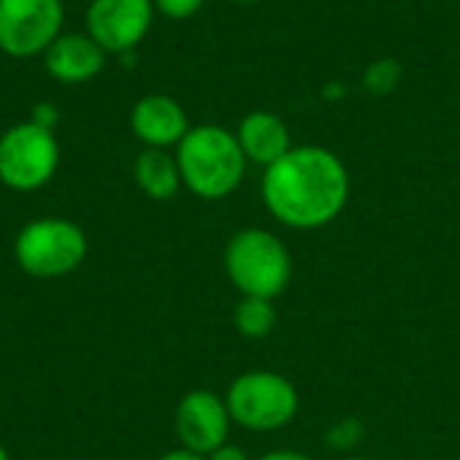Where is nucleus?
Listing matches in <instances>:
<instances>
[{
    "instance_id": "1",
    "label": "nucleus",
    "mask_w": 460,
    "mask_h": 460,
    "mask_svg": "<svg viewBox=\"0 0 460 460\" xmlns=\"http://www.w3.org/2000/svg\"><path fill=\"white\" fill-rule=\"evenodd\" d=\"M261 199L270 216L288 229H323L340 218L350 199V172L323 146H294L264 170Z\"/></svg>"
},
{
    "instance_id": "2",
    "label": "nucleus",
    "mask_w": 460,
    "mask_h": 460,
    "mask_svg": "<svg viewBox=\"0 0 460 460\" xmlns=\"http://www.w3.org/2000/svg\"><path fill=\"white\" fill-rule=\"evenodd\" d=\"M178 167L183 186L199 199H224L245 178V154L237 135L218 124H199L178 143Z\"/></svg>"
},
{
    "instance_id": "3",
    "label": "nucleus",
    "mask_w": 460,
    "mask_h": 460,
    "mask_svg": "<svg viewBox=\"0 0 460 460\" xmlns=\"http://www.w3.org/2000/svg\"><path fill=\"white\" fill-rule=\"evenodd\" d=\"M224 272L240 296L278 299L294 275V261L286 243L261 226H248L232 234L224 248Z\"/></svg>"
},
{
    "instance_id": "4",
    "label": "nucleus",
    "mask_w": 460,
    "mask_h": 460,
    "mask_svg": "<svg viewBox=\"0 0 460 460\" xmlns=\"http://www.w3.org/2000/svg\"><path fill=\"white\" fill-rule=\"evenodd\" d=\"M224 402L232 415V423L253 434L280 431L291 426L299 412L296 385L272 369H253L237 375Z\"/></svg>"
},
{
    "instance_id": "5",
    "label": "nucleus",
    "mask_w": 460,
    "mask_h": 460,
    "mask_svg": "<svg viewBox=\"0 0 460 460\" xmlns=\"http://www.w3.org/2000/svg\"><path fill=\"white\" fill-rule=\"evenodd\" d=\"M86 234L67 218H38L30 221L13 243L19 267L40 280L62 278L75 272L86 259Z\"/></svg>"
},
{
    "instance_id": "6",
    "label": "nucleus",
    "mask_w": 460,
    "mask_h": 460,
    "mask_svg": "<svg viewBox=\"0 0 460 460\" xmlns=\"http://www.w3.org/2000/svg\"><path fill=\"white\" fill-rule=\"evenodd\" d=\"M59 167V143L54 129L35 121L11 127L0 137V181L13 191L46 186Z\"/></svg>"
},
{
    "instance_id": "7",
    "label": "nucleus",
    "mask_w": 460,
    "mask_h": 460,
    "mask_svg": "<svg viewBox=\"0 0 460 460\" xmlns=\"http://www.w3.org/2000/svg\"><path fill=\"white\" fill-rule=\"evenodd\" d=\"M62 19V0H0V49L35 57L59 38Z\"/></svg>"
},
{
    "instance_id": "8",
    "label": "nucleus",
    "mask_w": 460,
    "mask_h": 460,
    "mask_svg": "<svg viewBox=\"0 0 460 460\" xmlns=\"http://www.w3.org/2000/svg\"><path fill=\"white\" fill-rule=\"evenodd\" d=\"M154 22V0H92L86 11V35L105 51H132Z\"/></svg>"
},
{
    "instance_id": "9",
    "label": "nucleus",
    "mask_w": 460,
    "mask_h": 460,
    "mask_svg": "<svg viewBox=\"0 0 460 460\" xmlns=\"http://www.w3.org/2000/svg\"><path fill=\"white\" fill-rule=\"evenodd\" d=\"M232 415L226 402L213 391H191L175 410V434L181 447L197 456H210L229 442Z\"/></svg>"
},
{
    "instance_id": "10",
    "label": "nucleus",
    "mask_w": 460,
    "mask_h": 460,
    "mask_svg": "<svg viewBox=\"0 0 460 460\" xmlns=\"http://www.w3.org/2000/svg\"><path fill=\"white\" fill-rule=\"evenodd\" d=\"M129 124H132V132L148 148L178 146L186 137V132L191 129L181 102L167 94H148V97L137 100L129 113Z\"/></svg>"
},
{
    "instance_id": "11",
    "label": "nucleus",
    "mask_w": 460,
    "mask_h": 460,
    "mask_svg": "<svg viewBox=\"0 0 460 460\" xmlns=\"http://www.w3.org/2000/svg\"><path fill=\"white\" fill-rule=\"evenodd\" d=\"M46 70L62 84H84L92 81L105 67V49L89 35H59L46 51Z\"/></svg>"
},
{
    "instance_id": "12",
    "label": "nucleus",
    "mask_w": 460,
    "mask_h": 460,
    "mask_svg": "<svg viewBox=\"0 0 460 460\" xmlns=\"http://www.w3.org/2000/svg\"><path fill=\"white\" fill-rule=\"evenodd\" d=\"M237 143L245 154L248 162L261 164L264 170L283 159L294 146H291V129L288 124L270 111H253L248 113L240 127H237Z\"/></svg>"
},
{
    "instance_id": "13",
    "label": "nucleus",
    "mask_w": 460,
    "mask_h": 460,
    "mask_svg": "<svg viewBox=\"0 0 460 460\" xmlns=\"http://www.w3.org/2000/svg\"><path fill=\"white\" fill-rule=\"evenodd\" d=\"M135 181L143 189V194L159 202L172 199L178 189L183 186L178 159L170 156L164 148H146L135 159Z\"/></svg>"
},
{
    "instance_id": "14",
    "label": "nucleus",
    "mask_w": 460,
    "mask_h": 460,
    "mask_svg": "<svg viewBox=\"0 0 460 460\" xmlns=\"http://www.w3.org/2000/svg\"><path fill=\"white\" fill-rule=\"evenodd\" d=\"M278 326V313L272 299L243 296L234 307V329L245 340H267Z\"/></svg>"
},
{
    "instance_id": "15",
    "label": "nucleus",
    "mask_w": 460,
    "mask_h": 460,
    "mask_svg": "<svg viewBox=\"0 0 460 460\" xmlns=\"http://www.w3.org/2000/svg\"><path fill=\"white\" fill-rule=\"evenodd\" d=\"M364 437H367L364 420L348 415V418H342V420H337V423H332V426L326 429L323 442H326V447L334 450V453H353V450L364 442Z\"/></svg>"
},
{
    "instance_id": "16",
    "label": "nucleus",
    "mask_w": 460,
    "mask_h": 460,
    "mask_svg": "<svg viewBox=\"0 0 460 460\" xmlns=\"http://www.w3.org/2000/svg\"><path fill=\"white\" fill-rule=\"evenodd\" d=\"M396 78H399V67L394 65V59H380L367 73V86L377 89V92H385V89H391L396 84Z\"/></svg>"
},
{
    "instance_id": "17",
    "label": "nucleus",
    "mask_w": 460,
    "mask_h": 460,
    "mask_svg": "<svg viewBox=\"0 0 460 460\" xmlns=\"http://www.w3.org/2000/svg\"><path fill=\"white\" fill-rule=\"evenodd\" d=\"M154 5L170 19H189L205 5V0H154Z\"/></svg>"
},
{
    "instance_id": "18",
    "label": "nucleus",
    "mask_w": 460,
    "mask_h": 460,
    "mask_svg": "<svg viewBox=\"0 0 460 460\" xmlns=\"http://www.w3.org/2000/svg\"><path fill=\"white\" fill-rule=\"evenodd\" d=\"M208 460H251V456L240 447V445H232V442H226V445H221L218 450H213L210 456H205Z\"/></svg>"
},
{
    "instance_id": "19",
    "label": "nucleus",
    "mask_w": 460,
    "mask_h": 460,
    "mask_svg": "<svg viewBox=\"0 0 460 460\" xmlns=\"http://www.w3.org/2000/svg\"><path fill=\"white\" fill-rule=\"evenodd\" d=\"M32 121L35 124H40V127H49V129H54V124L59 121V113L49 105V102H40L38 108H35V116H32Z\"/></svg>"
},
{
    "instance_id": "20",
    "label": "nucleus",
    "mask_w": 460,
    "mask_h": 460,
    "mask_svg": "<svg viewBox=\"0 0 460 460\" xmlns=\"http://www.w3.org/2000/svg\"><path fill=\"white\" fill-rule=\"evenodd\" d=\"M256 460H310L305 453L299 450H272V453H264L261 458Z\"/></svg>"
},
{
    "instance_id": "21",
    "label": "nucleus",
    "mask_w": 460,
    "mask_h": 460,
    "mask_svg": "<svg viewBox=\"0 0 460 460\" xmlns=\"http://www.w3.org/2000/svg\"><path fill=\"white\" fill-rule=\"evenodd\" d=\"M159 460H208L205 456H197V453H189V450H183V447H178V450H172V453H164Z\"/></svg>"
},
{
    "instance_id": "22",
    "label": "nucleus",
    "mask_w": 460,
    "mask_h": 460,
    "mask_svg": "<svg viewBox=\"0 0 460 460\" xmlns=\"http://www.w3.org/2000/svg\"><path fill=\"white\" fill-rule=\"evenodd\" d=\"M0 460H8V453H5V447L0 445Z\"/></svg>"
},
{
    "instance_id": "23",
    "label": "nucleus",
    "mask_w": 460,
    "mask_h": 460,
    "mask_svg": "<svg viewBox=\"0 0 460 460\" xmlns=\"http://www.w3.org/2000/svg\"><path fill=\"white\" fill-rule=\"evenodd\" d=\"M232 3H245L248 5V3H259V0H232Z\"/></svg>"
},
{
    "instance_id": "24",
    "label": "nucleus",
    "mask_w": 460,
    "mask_h": 460,
    "mask_svg": "<svg viewBox=\"0 0 460 460\" xmlns=\"http://www.w3.org/2000/svg\"><path fill=\"white\" fill-rule=\"evenodd\" d=\"M345 460H369V458H358V456H350V458H345Z\"/></svg>"
}]
</instances>
